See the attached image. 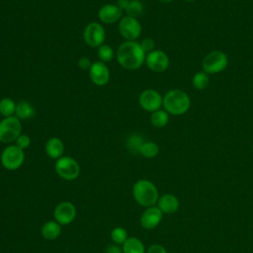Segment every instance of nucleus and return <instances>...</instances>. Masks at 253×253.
I'll list each match as a JSON object with an SVG mask.
<instances>
[{
    "label": "nucleus",
    "mask_w": 253,
    "mask_h": 253,
    "mask_svg": "<svg viewBox=\"0 0 253 253\" xmlns=\"http://www.w3.org/2000/svg\"><path fill=\"white\" fill-rule=\"evenodd\" d=\"M144 140L140 134L132 133L126 140V148L131 153H139L140 147L143 144Z\"/></svg>",
    "instance_id": "5701e85b"
},
{
    "label": "nucleus",
    "mask_w": 253,
    "mask_h": 253,
    "mask_svg": "<svg viewBox=\"0 0 253 253\" xmlns=\"http://www.w3.org/2000/svg\"><path fill=\"white\" fill-rule=\"evenodd\" d=\"M119 32L126 41H134L141 34V25L136 18L126 16L119 22Z\"/></svg>",
    "instance_id": "9d476101"
},
{
    "label": "nucleus",
    "mask_w": 253,
    "mask_h": 253,
    "mask_svg": "<svg viewBox=\"0 0 253 253\" xmlns=\"http://www.w3.org/2000/svg\"><path fill=\"white\" fill-rule=\"evenodd\" d=\"M116 56L122 67L135 70L145 62L146 53L135 41H126L119 46Z\"/></svg>",
    "instance_id": "f257e3e1"
},
{
    "label": "nucleus",
    "mask_w": 253,
    "mask_h": 253,
    "mask_svg": "<svg viewBox=\"0 0 253 253\" xmlns=\"http://www.w3.org/2000/svg\"><path fill=\"white\" fill-rule=\"evenodd\" d=\"M143 12V3L139 0H130L129 4L126 10V16L136 18L140 16Z\"/></svg>",
    "instance_id": "a878e982"
},
{
    "label": "nucleus",
    "mask_w": 253,
    "mask_h": 253,
    "mask_svg": "<svg viewBox=\"0 0 253 253\" xmlns=\"http://www.w3.org/2000/svg\"><path fill=\"white\" fill-rule=\"evenodd\" d=\"M132 196L135 202L144 208L154 206L159 199L156 186L146 179H140L134 183L132 187Z\"/></svg>",
    "instance_id": "7ed1b4c3"
},
{
    "label": "nucleus",
    "mask_w": 253,
    "mask_h": 253,
    "mask_svg": "<svg viewBox=\"0 0 253 253\" xmlns=\"http://www.w3.org/2000/svg\"><path fill=\"white\" fill-rule=\"evenodd\" d=\"M53 216L60 225L71 223L76 216L75 206L70 202L59 203L53 211Z\"/></svg>",
    "instance_id": "f8f14e48"
},
{
    "label": "nucleus",
    "mask_w": 253,
    "mask_h": 253,
    "mask_svg": "<svg viewBox=\"0 0 253 253\" xmlns=\"http://www.w3.org/2000/svg\"><path fill=\"white\" fill-rule=\"evenodd\" d=\"M123 253H145V248L138 238L128 237L123 244Z\"/></svg>",
    "instance_id": "aec40b11"
},
{
    "label": "nucleus",
    "mask_w": 253,
    "mask_h": 253,
    "mask_svg": "<svg viewBox=\"0 0 253 253\" xmlns=\"http://www.w3.org/2000/svg\"><path fill=\"white\" fill-rule=\"evenodd\" d=\"M97 54L102 62H109L114 58L115 52H114V49L110 45L103 43L102 45H100L98 47Z\"/></svg>",
    "instance_id": "bb28decb"
},
{
    "label": "nucleus",
    "mask_w": 253,
    "mask_h": 253,
    "mask_svg": "<svg viewBox=\"0 0 253 253\" xmlns=\"http://www.w3.org/2000/svg\"><path fill=\"white\" fill-rule=\"evenodd\" d=\"M64 151V145L60 138L50 137L45 143V152L51 159H58L62 156Z\"/></svg>",
    "instance_id": "f3484780"
},
{
    "label": "nucleus",
    "mask_w": 253,
    "mask_h": 253,
    "mask_svg": "<svg viewBox=\"0 0 253 253\" xmlns=\"http://www.w3.org/2000/svg\"><path fill=\"white\" fill-rule=\"evenodd\" d=\"M16 104L11 98H3L0 100V114L4 117H11L15 114Z\"/></svg>",
    "instance_id": "b1692460"
},
{
    "label": "nucleus",
    "mask_w": 253,
    "mask_h": 253,
    "mask_svg": "<svg viewBox=\"0 0 253 253\" xmlns=\"http://www.w3.org/2000/svg\"><path fill=\"white\" fill-rule=\"evenodd\" d=\"M145 63L150 70L154 72H163L169 66V57L164 51L154 49L146 54Z\"/></svg>",
    "instance_id": "9b49d317"
},
{
    "label": "nucleus",
    "mask_w": 253,
    "mask_h": 253,
    "mask_svg": "<svg viewBox=\"0 0 253 253\" xmlns=\"http://www.w3.org/2000/svg\"><path fill=\"white\" fill-rule=\"evenodd\" d=\"M146 253H167V251L160 244H152L148 247Z\"/></svg>",
    "instance_id": "7c9ffc66"
},
{
    "label": "nucleus",
    "mask_w": 253,
    "mask_h": 253,
    "mask_svg": "<svg viewBox=\"0 0 253 253\" xmlns=\"http://www.w3.org/2000/svg\"><path fill=\"white\" fill-rule=\"evenodd\" d=\"M1 164L7 170H17L19 169L24 160L25 153L24 150L15 145L7 146L1 153Z\"/></svg>",
    "instance_id": "0eeeda50"
},
{
    "label": "nucleus",
    "mask_w": 253,
    "mask_h": 253,
    "mask_svg": "<svg viewBox=\"0 0 253 253\" xmlns=\"http://www.w3.org/2000/svg\"><path fill=\"white\" fill-rule=\"evenodd\" d=\"M228 65V56L221 50L209 52L202 61V68L208 74H215L223 71Z\"/></svg>",
    "instance_id": "20e7f679"
},
{
    "label": "nucleus",
    "mask_w": 253,
    "mask_h": 253,
    "mask_svg": "<svg viewBox=\"0 0 253 253\" xmlns=\"http://www.w3.org/2000/svg\"><path fill=\"white\" fill-rule=\"evenodd\" d=\"M41 233L42 236L44 239L47 240H54L56 239L60 233H61V226L57 221H53V220H48L46 221L41 229Z\"/></svg>",
    "instance_id": "a211bd4d"
},
{
    "label": "nucleus",
    "mask_w": 253,
    "mask_h": 253,
    "mask_svg": "<svg viewBox=\"0 0 253 253\" xmlns=\"http://www.w3.org/2000/svg\"><path fill=\"white\" fill-rule=\"evenodd\" d=\"M192 83L195 89L197 90H204L208 87L209 83H210V77L209 74L206 73L205 71H198L194 74L193 79H192Z\"/></svg>",
    "instance_id": "4be33fe9"
},
{
    "label": "nucleus",
    "mask_w": 253,
    "mask_h": 253,
    "mask_svg": "<svg viewBox=\"0 0 253 253\" xmlns=\"http://www.w3.org/2000/svg\"><path fill=\"white\" fill-rule=\"evenodd\" d=\"M159 152V147L157 143L153 141H144L140 147L139 153L146 158H153Z\"/></svg>",
    "instance_id": "393cba45"
},
{
    "label": "nucleus",
    "mask_w": 253,
    "mask_h": 253,
    "mask_svg": "<svg viewBox=\"0 0 253 253\" xmlns=\"http://www.w3.org/2000/svg\"><path fill=\"white\" fill-rule=\"evenodd\" d=\"M36 115V110L34 106L28 101H21L16 104L15 116L19 120H29Z\"/></svg>",
    "instance_id": "6ab92c4d"
},
{
    "label": "nucleus",
    "mask_w": 253,
    "mask_h": 253,
    "mask_svg": "<svg viewBox=\"0 0 253 253\" xmlns=\"http://www.w3.org/2000/svg\"><path fill=\"white\" fill-rule=\"evenodd\" d=\"M129 1L130 0H118V4H117V6L123 11V10H126V8H127V6H128V4H129Z\"/></svg>",
    "instance_id": "473e14b6"
},
{
    "label": "nucleus",
    "mask_w": 253,
    "mask_h": 253,
    "mask_svg": "<svg viewBox=\"0 0 253 253\" xmlns=\"http://www.w3.org/2000/svg\"><path fill=\"white\" fill-rule=\"evenodd\" d=\"M15 141H16V145L18 147H20L21 149H23V150L28 148L31 144V139H30L29 135L22 134V133L17 137V139Z\"/></svg>",
    "instance_id": "c85d7f7f"
},
{
    "label": "nucleus",
    "mask_w": 253,
    "mask_h": 253,
    "mask_svg": "<svg viewBox=\"0 0 253 253\" xmlns=\"http://www.w3.org/2000/svg\"><path fill=\"white\" fill-rule=\"evenodd\" d=\"M138 103L143 110L153 113L163 106V97L154 89H146L140 93Z\"/></svg>",
    "instance_id": "1a4fd4ad"
},
{
    "label": "nucleus",
    "mask_w": 253,
    "mask_h": 253,
    "mask_svg": "<svg viewBox=\"0 0 253 253\" xmlns=\"http://www.w3.org/2000/svg\"><path fill=\"white\" fill-rule=\"evenodd\" d=\"M85 42L92 47H99L106 39V32L103 26L97 22H92L86 26L83 32Z\"/></svg>",
    "instance_id": "6e6552de"
},
{
    "label": "nucleus",
    "mask_w": 253,
    "mask_h": 253,
    "mask_svg": "<svg viewBox=\"0 0 253 253\" xmlns=\"http://www.w3.org/2000/svg\"><path fill=\"white\" fill-rule=\"evenodd\" d=\"M190 106V96L181 89H171L163 97V108L169 115H184L189 111Z\"/></svg>",
    "instance_id": "f03ea898"
},
{
    "label": "nucleus",
    "mask_w": 253,
    "mask_h": 253,
    "mask_svg": "<svg viewBox=\"0 0 253 253\" xmlns=\"http://www.w3.org/2000/svg\"><path fill=\"white\" fill-rule=\"evenodd\" d=\"M22 125L16 116L3 118L0 121V142L10 143L21 134Z\"/></svg>",
    "instance_id": "39448f33"
},
{
    "label": "nucleus",
    "mask_w": 253,
    "mask_h": 253,
    "mask_svg": "<svg viewBox=\"0 0 253 253\" xmlns=\"http://www.w3.org/2000/svg\"><path fill=\"white\" fill-rule=\"evenodd\" d=\"M111 238L116 244H124L127 237V232L124 227L118 226L111 231Z\"/></svg>",
    "instance_id": "cd10ccee"
},
{
    "label": "nucleus",
    "mask_w": 253,
    "mask_h": 253,
    "mask_svg": "<svg viewBox=\"0 0 253 253\" xmlns=\"http://www.w3.org/2000/svg\"><path fill=\"white\" fill-rule=\"evenodd\" d=\"M90 79L97 86H104L109 82L110 79V71L102 61L93 62L89 69Z\"/></svg>",
    "instance_id": "ddd939ff"
},
{
    "label": "nucleus",
    "mask_w": 253,
    "mask_h": 253,
    "mask_svg": "<svg viewBox=\"0 0 253 253\" xmlns=\"http://www.w3.org/2000/svg\"><path fill=\"white\" fill-rule=\"evenodd\" d=\"M55 171L63 180L72 181L79 176L80 166L72 157L61 156L55 162Z\"/></svg>",
    "instance_id": "423d86ee"
},
{
    "label": "nucleus",
    "mask_w": 253,
    "mask_h": 253,
    "mask_svg": "<svg viewBox=\"0 0 253 253\" xmlns=\"http://www.w3.org/2000/svg\"><path fill=\"white\" fill-rule=\"evenodd\" d=\"M139 44H140V46H141V48L143 49V51L147 54L148 52H150V51H152V50H154V41L152 40V39H150V38H145V39H143L140 42H139Z\"/></svg>",
    "instance_id": "c756f323"
},
{
    "label": "nucleus",
    "mask_w": 253,
    "mask_h": 253,
    "mask_svg": "<svg viewBox=\"0 0 253 253\" xmlns=\"http://www.w3.org/2000/svg\"><path fill=\"white\" fill-rule=\"evenodd\" d=\"M107 253H123V251L118 245H110L107 248Z\"/></svg>",
    "instance_id": "72a5a7b5"
},
{
    "label": "nucleus",
    "mask_w": 253,
    "mask_h": 253,
    "mask_svg": "<svg viewBox=\"0 0 253 253\" xmlns=\"http://www.w3.org/2000/svg\"><path fill=\"white\" fill-rule=\"evenodd\" d=\"M163 212L158 207L152 206L146 208L140 215V224L145 229L155 228L162 219Z\"/></svg>",
    "instance_id": "4468645a"
},
{
    "label": "nucleus",
    "mask_w": 253,
    "mask_h": 253,
    "mask_svg": "<svg viewBox=\"0 0 253 253\" xmlns=\"http://www.w3.org/2000/svg\"><path fill=\"white\" fill-rule=\"evenodd\" d=\"M91 65H92V63L88 57L83 56V57L79 58V60H78V66L81 69H90Z\"/></svg>",
    "instance_id": "2f4dec72"
},
{
    "label": "nucleus",
    "mask_w": 253,
    "mask_h": 253,
    "mask_svg": "<svg viewBox=\"0 0 253 253\" xmlns=\"http://www.w3.org/2000/svg\"><path fill=\"white\" fill-rule=\"evenodd\" d=\"M187 2H194V1H196V0H186Z\"/></svg>",
    "instance_id": "c9c22d12"
},
{
    "label": "nucleus",
    "mask_w": 253,
    "mask_h": 253,
    "mask_svg": "<svg viewBox=\"0 0 253 253\" xmlns=\"http://www.w3.org/2000/svg\"><path fill=\"white\" fill-rule=\"evenodd\" d=\"M179 206L178 198L172 194H164L157 201V207L163 213H174L178 211Z\"/></svg>",
    "instance_id": "dca6fc26"
},
{
    "label": "nucleus",
    "mask_w": 253,
    "mask_h": 253,
    "mask_svg": "<svg viewBox=\"0 0 253 253\" xmlns=\"http://www.w3.org/2000/svg\"><path fill=\"white\" fill-rule=\"evenodd\" d=\"M123 11L113 4H106L98 12L99 19L105 24H113L122 19Z\"/></svg>",
    "instance_id": "2eb2a0df"
},
{
    "label": "nucleus",
    "mask_w": 253,
    "mask_h": 253,
    "mask_svg": "<svg viewBox=\"0 0 253 253\" xmlns=\"http://www.w3.org/2000/svg\"><path fill=\"white\" fill-rule=\"evenodd\" d=\"M169 122V114L165 110H157L151 113L150 123L154 127L161 128L164 127Z\"/></svg>",
    "instance_id": "412c9836"
},
{
    "label": "nucleus",
    "mask_w": 253,
    "mask_h": 253,
    "mask_svg": "<svg viewBox=\"0 0 253 253\" xmlns=\"http://www.w3.org/2000/svg\"><path fill=\"white\" fill-rule=\"evenodd\" d=\"M158 1H160L162 3H169V2H172L173 0H158Z\"/></svg>",
    "instance_id": "f704fd0d"
}]
</instances>
